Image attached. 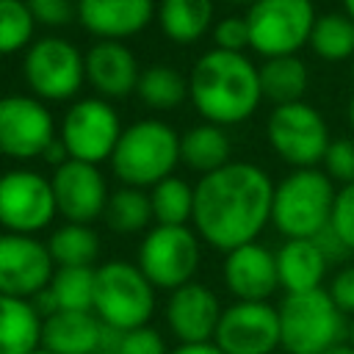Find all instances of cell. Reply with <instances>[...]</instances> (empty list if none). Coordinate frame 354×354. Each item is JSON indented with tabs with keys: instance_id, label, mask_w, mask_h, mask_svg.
<instances>
[{
	"instance_id": "29",
	"label": "cell",
	"mask_w": 354,
	"mask_h": 354,
	"mask_svg": "<svg viewBox=\"0 0 354 354\" xmlns=\"http://www.w3.org/2000/svg\"><path fill=\"white\" fill-rule=\"evenodd\" d=\"M307 47L326 64L354 61V19L346 11H326L315 17Z\"/></svg>"
},
{
	"instance_id": "33",
	"label": "cell",
	"mask_w": 354,
	"mask_h": 354,
	"mask_svg": "<svg viewBox=\"0 0 354 354\" xmlns=\"http://www.w3.org/2000/svg\"><path fill=\"white\" fill-rule=\"evenodd\" d=\"M36 19L25 0H0V58L25 53L33 44Z\"/></svg>"
},
{
	"instance_id": "49",
	"label": "cell",
	"mask_w": 354,
	"mask_h": 354,
	"mask_svg": "<svg viewBox=\"0 0 354 354\" xmlns=\"http://www.w3.org/2000/svg\"><path fill=\"white\" fill-rule=\"evenodd\" d=\"M313 3H315V0H313Z\"/></svg>"
},
{
	"instance_id": "45",
	"label": "cell",
	"mask_w": 354,
	"mask_h": 354,
	"mask_svg": "<svg viewBox=\"0 0 354 354\" xmlns=\"http://www.w3.org/2000/svg\"><path fill=\"white\" fill-rule=\"evenodd\" d=\"M348 343L354 346V318H351V324H348Z\"/></svg>"
},
{
	"instance_id": "7",
	"label": "cell",
	"mask_w": 354,
	"mask_h": 354,
	"mask_svg": "<svg viewBox=\"0 0 354 354\" xmlns=\"http://www.w3.org/2000/svg\"><path fill=\"white\" fill-rule=\"evenodd\" d=\"M22 80L41 102H66L86 83L83 50L58 33L39 36L22 53Z\"/></svg>"
},
{
	"instance_id": "10",
	"label": "cell",
	"mask_w": 354,
	"mask_h": 354,
	"mask_svg": "<svg viewBox=\"0 0 354 354\" xmlns=\"http://www.w3.org/2000/svg\"><path fill=\"white\" fill-rule=\"evenodd\" d=\"M315 17L313 0H257L246 8L249 50L263 58L296 55L307 47Z\"/></svg>"
},
{
	"instance_id": "44",
	"label": "cell",
	"mask_w": 354,
	"mask_h": 354,
	"mask_svg": "<svg viewBox=\"0 0 354 354\" xmlns=\"http://www.w3.org/2000/svg\"><path fill=\"white\" fill-rule=\"evenodd\" d=\"M224 3H232V6H252V3H257V0H224Z\"/></svg>"
},
{
	"instance_id": "48",
	"label": "cell",
	"mask_w": 354,
	"mask_h": 354,
	"mask_svg": "<svg viewBox=\"0 0 354 354\" xmlns=\"http://www.w3.org/2000/svg\"><path fill=\"white\" fill-rule=\"evenodd\" d=\"M351 64H354V61H351Z\"/></svg>"
},
{
	"instance_id": "43",
	"label": "cell",
	"mask_w": 354,
	"mask_h": 354,
	"mask_svg": "<svg viewBox=\"0 0 354 354\" xmlns=\"http://www.w3.org/2000/svg\"><path fill=\"white\" fill-rule=\"evenodd\" d=\"M343 11H346V14L354 19V0H343Z\"/></svg>"
},
{
	"instance_id": "9",
	"label": "cell",
	"mask_w": 354,
	"mask_h": 354,
	"mask_svg": "<svg viewBox=\"0 0 354 354\" xmlns=\"http://www.w3.org/2000/svg\"><path fill=\"white\" fill-rule=\"evenodd\" d=\"M266 141L282 163L293 169H315L326 155L332 133L326 116L315 105L299 100L271 108L266 119Z\"/></svg>"
},
{
	"instance_id": "5",
	"label": "cell",
	"mask_w": 354,
	"mask_h": 354,
	"mask_svg": "<svg viewBox=\"0 0 354 354\" xmlns=\"http://www.w3.org/2000/svg\"><path fill=\"white\" fill-rule=\"evenodd\" d=\"M279 348L285 354H324L348 335L346 313L332 301L326 288L285 293L279 301Z\"/></svg>"
},
{
	"instance_id": "28",
	"label": "cell",
	"mask_w": 354,
	"mask_h": 354,
	"mask_svg": "<svg viewBox=\"0 0 354 354\" xmlns=\"http://www.w3.org/2000/svg\"><path fill=\"white\" fill-rule=\"evenodd\" d=\"M47 249L53 254L55 268L58 266H91L94 268L100 249H102V241L91 224L64 221V224L50 230Z\"/></svg>"
},
{
	"instance_id": "14",
	"label": "cell",
	"mask_w": 354,
	"mask_h": 354,
	"mask_svg": "<svg viewBox=\"0 0 354 354\" xmlns=\"http://www.w3.org/2000/svg\"><path fill=\"white\" fill-rule=\"evenodd\" d=\"M213 343L221 354L279 351V310L271 301H232L221 310Z\"/></svg>"
},
{
	"instance_id": "39",
	"label": "cell",
	"mask_w": 354,
	"mask_h": 354,
	"mask_svg": "<svg viewBox=\"0 0 354 354\" xmlns=\"http://www.w3.org/2000/svg\"><path fill=\"white\" fill-rule=\"evenodd\" d=\"M326 293L332 296V301L346 313V315H354V263L348 266H340L329 285H326Z\"/></svg>"
},
{
	"instance_id": "46",
	"label": "cell",
	"mask_w": 354,
	"mask_h": 354,
	"mask_svg": "<svg viewBox=\"0 0 354 354\" xmlns=\"http://www.w3.org/2000/svg\"><path fill=\"white\" fill-rule=\"evenodd\" d=\"M30 354H53V351H47V348H41V346H39V348H36V351H30Z\"/></svg>"
},
{
	"instance_id": "3",
	"label": "cell",
	"mask_w": 354,
	"mask_h": 354,
	"mask_svg": "<svg viewBox=\"0 0 354 354\" xmlns=\"http://www.w3.org/2000/svg\"><path fill=\"white\" fill-rule=\"evenodd\" d=\"M108 163L122 185L149 191L174 174L180 163V133L163 119H136L122 130Z\"/></svg>"
},
{
	"instance_id": "11",
	"label": "cell",
	"mask_w": 354,
	"mask_h": 354,
	"mask_svg": "<svg viewBox=\"0 0 354 354\" xmlns=\"http://www.w3.org/2000/svg\"><path fill=\"white\" fill-rule=\"evenodd\" d=\"M122 116L113 108L111 100L102 97H83L75 100L61 122H58V138L66 147L69 158L100 166L102 160H111L113 147L122 136Z\"/></svg>"
},
{
	"instance_id": "32",
	"label": "cell",
	"mask_w": 354,
	"mask_h": 354,
	"mask_svg": "<svg viewBox=\"0 0 354 354\" xmlns=\"http://www.w3.org/2000/svg\"><path fill=\"white\" fill-rule=\"evenodd\" d=\"M149 205L155 224H191L194 218V185L177 174L149 188Z\"/></svg>"
},
{
	"instance_id": "25",
	"label": "cell",
	"mask_w": 354,
	"mask_h": 354,
	"mask_svg": "<svg viewBox=\"0 0 354 354\" xmlns=\"http://www.w3.org/2000/svg\"><path fill=\"white\" fill-rule=\"evenodd\" d=\"M232 160V138L227 127L213 122H199L180 133V163H185L199 177L227 166Z\"/></svg>"
},
{
	"instance_id": "6",
	"label": "cell",
	"mask_w": 354,
	"mask_h": 354,
	"mask_svg": "<svg viewBox=\"0 0 354 354\" xmlns=\"http://www.w3.org/2000/svg\"><path fill=\"white\" fill-rule=\"evenodd\" d=\"M155 285L130 260H105L94 268V315L116 329L147 326L155 313Z\"/></svg>"
},
{
	"instance_id": "18",
	"label": "cell",
	"mask_w": 354,
	"mask_h": 354,
	"mask_svg": "<svg viewBox=\"0 0 354 354\" xmlns=\"http://www.w3.org/2000/svg\"><path fill=\"white\" fill-rule=\"evenodd\" d=\"M221 279L235 301H268L279 290L274 249L260 241L235 246L224 254Z\"/></svg>"
},
{
	"instance_id": "12",
	"label": "cell",
	"mask_w": 354,
	"mask_h": 354,
	"mask_svg": "<svg viewBox=\"0 0 354 354\" xmlns=\"http://www.w3.org/2000/svg\"><path fill=\"white\" fill-rule=\"evenodd\" d=\"M58 216L53 183L36 169L14 166L0 174V227L3 232L36 235Z\"/></svg>"
},
{
	"instance_id": "26",
	"label": "cell",
	"mask_w": 354,
	"mask_h": 354,
	"mask_svg": "<svg viewBox=\"0 0 354 354\" xmlns=\"http://www.w3.org/2000/svg\"><path fill=\"white\" fill-rule=\"evenodd\" d=\"M41 346V313L30 299L0 293V354H30Z\"/></svg>"
},
{
	"instance_id": "4",
	"label": "cell",
	"mask_w": 354,
	"mask_h": 354,
	"mask_svg": "<svg viewBox=\"0 0 354 354\" xmlns=\"http://www.w3.org/2000/svg\"><path fill=\"white\" fill-rule=\"evenodd\" d=\"M335 194L324 169H290L274 185L271 224L282 238H318L329 227Z\"/></svg>"
},
{
	"instance_id": "2",
	"label": "cell",
	"mask_w": 354,
	"mask_h": 354,
	"mask_svg": "<svg viewBox=\"0 0 354 354\" xmlns=\"http://www.w3.org/2000/svg\"><path fill=\"white\" fill-rule=\"evenodd\" d=\"M188 100L202 116L221 127L246 122L263 102L260 66L246 53L210 47L188 72Z\"/></svg>"
},
{
	"instance_id": "8",
	"label": "cell",
	"mask_w": 354,
	"mask_h": 354,
	"mask_svg": "<svg viewBox=\"0 0 354 354\" xmlns=\"http://www.w3.org/2000/svg\"><path fill=\"white\" fill-rule=\"evenodd\" d=\"M202 263V238L191 224H152L136 252V266L160 288L174 290L191 282Z\"/></svg>"
},
{
	"instance_id": "23",
	"label": "cell",
	"mask_w": 354,
	"mask_h": 354,
	"mask_svg": "<svg viewBox=\"0 0 354 354\" xmlns=\"http://www.w3.org/2000/svg\"><path fill=\"white\" fill-rule=\"evenodd\" d=\"M216 0H158L155 22L174 44H194L213 30Z\"/></svg>"
},
{
	"instance_id": "41",
	"label": "cell",
	"mask_w": 354,
	"mask_h": 354,
	"mask_svg": "<svg viewBox=\"0 0 354 354\" xmlns=\"http://www.w3.org/2000/svg\"><path fill=\"white\" fill-rule=\"evenodd\" d=\"M324 354H354V346L343 340V343H337V346H332V348H326Z\"/></svg>"
},
{
	"instance_id": "40",
	"label": "cell",
	"mask_w": 354,
	"mask_h": 354,
	"mask_svg": "<svg viewBox=\"0 0 354 354\" xmlns=\"http://www.w3.org/2000/svg\"><path fill=\"white\" fill-rule=\"evenodd\" d=\"M169 354H221V348L216 343H177Z\"/></svg>"
},
{
	"instance_id": "38",
	"label": "cell",
	"mask_w": 354,
	"mask_h": 354,
	"mask_svg": "<svg viewBox=\"0 0 354 354\" xmlns=\"http://www.w3.org/2000/svg\"><path fill=\"white\" fill-rule=\"evenodd\" d=\"M28 11L33 14L36 25L44 28H66L77 19V3L75 0H25Z\"/></svg>"
},
{
	"instance_id": "37",
	"label": "cell",
	"mask_w": 354,
	"mask_h": 354,
	"mask_svg": "<svg viewBox=\"0 0 354 354\" xmlns=\"http://www.w3.org/2000/svg\"><path fill=\"white\" fill-rule=\"evenodd\" d=\"M213 47L227 53H246L249 50V25L246 14H230L213 25Z\"/></svg>"
},
{
	"instance_id": "47",
	"label": "cell",
	"mask_w": 354,
	"mask_h": 354,
	"mask_svg": "<svg viewBox=\"0 0 354 354\" xmlns=\"http://www.w3.org/2000/svg\"><path fill=\"white\" fill-rule=\"evenodd\" d=\"M271 354H285V351H282V348H279V351H271Z\"/></svg>"
},
{
	"instance_id": "17",
	"label": "cell",
	"mask_w": 354,
	"mask_h": 354,
	"mask_svg": "<svg viewBox=\"0 0 354 354\" xmlns=\"http://www.w3.org/2000/svg\"><path fill=\"white\" fill-rule=\"evenodd\" d=\"M221 301L213 288L191 279L169 290L163 318L177 343H213L221 318Z\"/></svg>"
},
{
	"instance_id": "16",
	"label": "cell",
	"mask_w": 354,
	"mask_h": 354,
	"mask_svg": "<svg viewBox=\"0 0 354 354\" xmlns=\"http://www.w3.org/2000/svg\"><path fill=\"white\" fill-rule=\"evenodd\" d=\"M50 183H53L58 216L64 221L94 224L97 218H102L111 188H108V180L100 171V166L69 158L66 163L53 169Z\"/></svg>"
},
{
	"instance_id": "30",
	"label": "cell",
	"mask_w": 354,
	"mask_h": 354,
	"mask_svg": "<svg viewBox=\"0 0 354 354\" xmlns=\"http://www.w3.org/2000/svg\"><path fill=\"white\" fill-rule=\"evenodd\" d=\"M102 221L116 235H138V232L144 235L155 224L152 205H149V191L130 188V185H122V188L111 191Z\"/></svg>"
},
{
	"instance_id": "21",
	"label": "cell",
	"mask_w": 354,
	"mask_h": 354,
	"mask_svg": "<svg viewBox=\"0 0 354 354\" xmlns=\"http://www.w3.org/2000/svg\"><path fill=\"white\" fill-rule=\"evenodd\" d=\"M105 329L94 310H58L41 318V348L53 354H100Z\"/></svg>"
},
{
	"instance_id": "15",
	"label": "cell",
	"mask_w": 354,
	"mask_h": 354,
	"mask_svg": "<svg viewBox=\"0 0 354 354\" xmlns=\"http://www.w3.org/2000/svg\"><path fill=\"white\" fill-rule=\"evenodd\" d=\"M55 263L47 241L36 235L0 232V293L17 299H36L53 279Z\"/></svg>"
},
{
	"instance_id": "36",
	"label": "cell",
	"mask_w": 354,
	"mask_h": 354,
	"mask_svg": "<svg viewBox=\"0 0 354 354\" xmlns=\"http://www.w3.org/2000/svg\"><path fill=\"white\" fill-rule=\"evenodd\" d=\"M329 230H332L335 238L348 249V254H354V183L337 188L335 205H332Z\"/></svg>"
},
{
	"instance_id": "35",
	"label": "cell",
	"mask_w": 354,
	"mask_h": 354,
	"mask_svg": "<svg viewBox=\"0 0 354 354\" xmlns=\"http://www.w3.org/2000/svg\"><path fill=\"white\" fill-rule=\"evenodd\" d=\"M321 163L332 183L351 185L354 183V136H332Z\"/></svg>"
},
{
	"instance_id": "19",
	"label": "cell",
	"mask_w": 354,
	"mask_h": 354,
	"mask_svg": "<svg viewBox=\"0 0 354 354\" xmlns=\"http://www.w3.org/2000/svg\"><path fill=\"white\" fill-rule=\"evenodd\" d=\"M80 28L97 41H127L155 19V0H75Z\"/></svg>"
},
{
	"instance_id": "1",
	"label": "cell",
	"mask_w": 354,
	"mask_h": 354,
	"mask_svg": "<svg viewBox=\"0 0 354 354\" xmlns=\"http://www.w3.org/2000/svg\"><path fill=\"white\" fill-rule=\"evenodd\" d=\"M271 174L249 160H230L227 166L199 177L194 185V218L191 227L202 243L232 252L235 246L257 241L271 224L274 205Z\"/></svg>"
},
{
	"instance_id": "24",
	"label": "cell",
	"mask_w": 354,
	"mask_h": 354,
	"mask_svg": "<svg viewBox=\"0 0 354 354\" xmlns=\"http://www.w3.org/2000/svg\"><path fill=\"white\" fill-rule=\"evenodd\" d=\"M94 268L91 266H58L50 285L33 299L41 318L53 315L58 310H91V304H94Z\"/></svg>"
},
{
	"instance_id": "34",
	"label": "cell",
	"mask_w": 354,
	"mask_h": 354,
	"mask_svg": "<svg viewBox=\"0 0 354 354\" xmlns=\"http://www.w3.org/2000/svg\"><path fill=\"white\" fill-rule=\"evenodd\" d=\"M100 354H169V346L163 335L149 324L127 332H116L108 326Z\"/></svg>"
},
{
	"instance_id": "13",
	"label": "cell",
	"mask_w": 354,
	"mask_h": 354,
	"mask_svg": "<svg viewBox=\"0 0 354 354\" xmlns=\"http://www.w3.org/2000/svg\"><path fill=\"white\" fill-rule=\"evenodd\" d=\"M55 136L58 127L47 102L33 94L0 97V155L11 160H39Z\"/></svg>"
},
{
	"instance_id": "27",
	"label": "cell",
	"mask_w": 354,
	"mask_h": 354,
	"mask_svg": "<svg viewBox=\"0 0 354 354\" xmlns=\"http://www.w3.org/2000/svg\"><path fill=\"white\" fill-rule=\"evenodd\" d=\"M310 88V69L299 55H277L260 64V94L271 105L304 100Z\"/></svg>"
},
{
	"instance_id": "42",
	"label": "cell",
	"mask_w": 354,
	"mask_h": 354,
	"mask_svg": "<svg viewBox=\"0 0 354 354\" xmlns=\"http://www.w3.org/2000/svg\"><path fill=\"white\" fill-rule=\"evenodd\" d=\"M346 119H348V124L354 127V91L348 94V102H346Z\"/></svg>"
},
{
	"instance_id": "22",
	"label": "cell",
	"mask_w": 354,
	"mask_h": 354,
	"mask_svg": "<svg viewBox=\"0 0 354 354\" xmlns=\"http://www.w3.org/2000/svg\"><path fill=\"white\" fill-rule=\"evenodd\" d=\"M277 254V277L285 293H304L324 288L329 257L315 238H285Z\"/></svg>"
},
{
	"instance_id": "31",
	"label": "cell",
	"mask_w": 354,
	"mask_h": 354,
	"mask_svg": "<svg viewBox=\"0 0 354 354\" xmlns=\"http://www.w3.org/2000/svg\"><path fill=\"white\" fill-rule=\"evenodd\" d=\"M136 97L152 111H174L188 100V77L171 64H149L141 69Z\"/></svg>"
},
{
	"instance_id": "20",
	"label": "cell",
	"mask_w": 354,
	"mask_h": 354,
	"mask_svg": "<svg viewBox=\"0 0 354 354\" xmlns=\"http://www.w3.org/2000/svg\"><path fill=\"white\" fill-rule=\"evenodd\" d=\"M86 83L102 100H122L136 94L141 66L124 41H94L86 53Z\"/></svg>"
}]
</instances>
